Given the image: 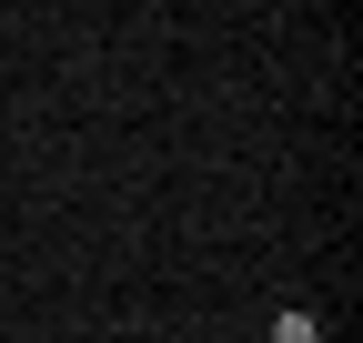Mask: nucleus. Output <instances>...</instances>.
Wrapping results in <instances>:
<instances>
[{"label":"nucleus","instance_id":"nucleus-1","mask_svg":"<svg viewBox=\"0 0 363 343\" xmlns=\"http://www.w3.org/2000/svg\"><path fill=\"white\" fill-rule=\"evenodd\" d=\"M313 343H323V333H313Z\"/></svg>","mask_w":363,"mask_h":343}]
</instances>
